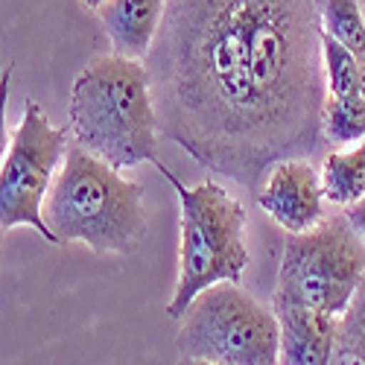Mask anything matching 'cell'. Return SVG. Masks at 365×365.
<instances>
[{
    "mask_svg": "<svg viewBox=\"0 0 365 365\" xmlns=\"http://www.w3.org/2000/svg\"><path fill=\"white\" fill-rule=\"evenodd\" d=\"M324 0H170L146 71L161 135L257 193L324 149Z\"/></svg>",
    "mask_w": 365,
    "mask_h": 365,
    "instance_id": "obj_1",
    "label": "cell"
},
{
    "mask_svg": "<svg viewBox=\"0 0 365 365\" xmlns=\"http://www.w3.org/2000/svg\"><path fill=\"white\" fill-rule=\"evenodd\" d=\"M68 132L120 173L158 161L161 126L146 62L120 53L88 62L71 88Z\"/></svg>",
    "mask_w": 365,
    "mask_h": 365,
    "instance_id": "obj_2",
    "label": "cell"
},
{
    "mask_svg": "<svg viewBox=\"0 0 365 365\" xmlns=\"http://www.w3.org/2000/svg\"><path fill=\"white\" fill-rule=\"evenodd\" d=\"M44 222L53 242H82L97 255H132L149 220L140 185L71 143L44 202Z\"/></svg>",
    "mask_w": 365,
    "mask_h": 365,
    "instance_id": "obj_3",
    "label": "cell"
},
{
    "mask_svg": "<svg viewBox=\"0 0 365 365\" xmlns=\"http://www.w3.org/2000/svg\"><path fill=\"white\" fill-rule=\"evenodd\" d=\"M158 173L175 187L178 196V281L167 304V316L181 319L199 292L217 284H240L249 266L246 246V207L220 181L185 185L161 161H152Z\"/></svg>",
    "mask_w": 365,
    "mask_h": 365,
    "instance_id": "obj_4",
    "label": "cell"
},
{
    "mask_svg": "<svg viewBox=\"0 0 365 365\" xmlns=\"http://www.w3.org/2000/svg\"><path fill=\"white\" fill-rule=\"evenodd\" d=\"M365 287V242L345 214L287 234L272 304H304L345 316Z\"/></svg>",
    "mask_w": 365,
    "mask_h": 365,
    "instance_id": "obj_5",
    "label": "cell"
},
{
    "mask_svg": "<svg viewBox=\"0 0 365 365\" xmlns=\"http://www.w3.org/2000/svg\"><path fill=\"white\" fill-rule=\"evenodd\" d=\"M178 322L175 348L181 356L214 365H278V316L240 284L207 287Z\"/></svg>",
    "mask_w": 365,
    "mask_h": 365,
    "instance_id": "obj_6",
    "label": "cell"
},
{
    "mask_svg": "<svg viewBox=\"0 0 365 365\" xmlns=\"http://www.w3.org/2000/svg\"><path fill=\"white\" fill-rule=\"evenodd\" d=\"M68 132L50 123L38 103H26L21 123L12 129L9 149L0 164V228L29 225L47 242L53 234L44 222V202L68 155Z\"/></svg>",
    "mask_w": 365,
    "mask_h": 365,
    "instance_id": "obj_7",
    "label": "cell"
},
{
    "mask_svg": "<svg viewBox=\"0 0 365 365\" xmlns=\"http://www.w3.org/2000/svg\"><path fill=\"white\" fill-rule=\"evenodd\" d=\"M257 205L287 234L316 228L324 220V187L313 158L278 161L257 190Z\"/></svg>",
    "mask_w": 365,
    "mask_h": 365,
    "instance_id": "obj_8",
    "label": "cell"
},
{
    "mask_svg": "<svg viewBox=\"0 0 365 365\" xmlns=\"http://www.w3.org/2000/svg\"><path fill=\"white\" fill-rule=\"evenodd\" d=\"M281 324L278 365H333L342 319L304 307V304H272Z\"/></svg>",
    "mask_w": 365,
    "mask_h": 365,
    "instance_id": "obj_9",
    "label": "cell"
},
{
    "mask_svg": "<svg viewBox=\"0 0 365 365\" xmlns=\"http://www.w3.org/2000/svg\"><path fill=\"white\" fill-rule=\"evenodd\" d=\"M167 6L170 0H106L97 15L111 41V53L146 58L158 38Z\"/></svg>",
    "mask_w": 365,
    "mask_h": 365,
    "instance_id": "obj_10",
    "label": "cell"
},
{
    "mask_svg": "<svg viewBox=\"0 0 365 365\" xmlns=\"http://www.w3.org/2000/svg\"><path fill=\"white\" fill-rule=\"evenodd\" d=\"M322 187L324 199L351 207L365 199V140L354 149H333L322 161Z\"/></svg>",
    "mask_w": 365,
    "mask_h": 365,
    "instance_id": "obj_11",
    "label": "cell"
},
{
    "mask_svg": "<svg viewBox=\"0 0 365 365\" xmlns=\"http://www.w3.org/2000/svg\"><path fill=\"white\" fill-rule=\"evenodd\" d=\"M324 33L356 58L365 88V18L359 12V0H324Z\"/></svg>",
    "mask_w": 365,
    "mask_h": 365,
    "instance_id": "obj_12",
    "label": "cell"
},
{
    "mask_svg": "<svg viewBox=\"0 0 365 365\" xmlns=\"http://www.w3.org/2000/svg\"><path fill=\"white\" fill-rule=\"evenodd\" d=\"M322 50H324L327 97H336V100H359V97H365L359 65H356V58L348 53V47H342L330 33H324Z\"/></svg>",
    "mask_w": 365,
    "mask_h": 365,
    "instance_id": "obj_13",
    "label": "cell"
},
{
    "mask_svg": "<svg viewBox=\"0 0 365 365\" xmlns=\"http://www.w3.org/2000/svg\"><path fill=\"white\" fill-rule=\"evenodd\" d=\"M322 132H324V140L333 146L365 140V97L359 100L327 97L322 111Z\"/></svg>",
    "mask_w": 365,
    "mask_h": 365,
    "instance_id": "obj_14",
    "label": "cell"
},
{
    "mask_svg": "<svg viewBox=\"0 0 365 365\" xmlns=\"http://www.w3.org/2000/svg\"><path fill=\"white\" fill-rule=\"evenodd\" d=\"M342 214L348 217V222L356 228V234L362 237V242H365V199H359L356 205H351V207H345Z\"/></svg>",
    "mask_w": 365,
    "mask_h": 365,
    "instance_id": "obj_15",
    "label": "cell"
},
{
    "mask_svg": "<svg viewBox=\"0 0 365 365\" xmlns=\"http://www.w3.org/2000/svg\"><path fill=\"white\" fill-rule=\"evenodd\" d=\"M178 365H214V362H205V359H193V356H181Z\"/></svg>",
    "mask_w": 365,
    "mask_h": 365,
    "instance_id": "obj_16",
    "label": "cell"
},
{
    "mask_svg": "<svg viewBox=\"0 0 365 365\" xmlns=\"http://www.w3.org/2000/svg\"><path fill=\"white\" fill-rule=\"evenodd\" d=\"M82 4H85L88 9H94V12H97V9H100V6L106 4V0H82Z\"/></svg>",
    "mask_w": 365,
    "mask_h": 365,
    "instance_id": "obj_17",
    "label": "cell"
},
{
    "mask_svg": "<svg viewBox=\"0 0 365 365\" xmlns=\"http://www.w3.org/2000/svg\"><path fill=\"white\" fill-rule=\"evenodd\" d=\"M359 12H362V18H365V0H359Z\"/></svg>",
    "mask_w": 365,
    "mask_h": 365,
    "instance_id": "obj_18",
    "label": "cell"
}]
</instances>
